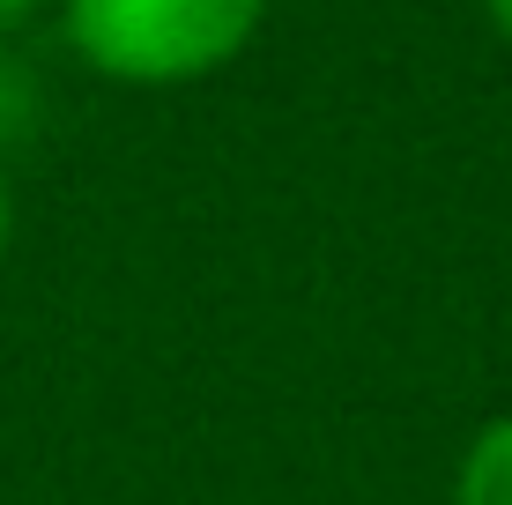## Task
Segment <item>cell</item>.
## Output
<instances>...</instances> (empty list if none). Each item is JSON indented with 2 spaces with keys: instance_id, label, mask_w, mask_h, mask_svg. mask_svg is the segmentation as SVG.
I'll use <instances>...</instances> for the list:
<instances>
[{
  "instance_id": "1",
  "label": "cell",
  "mask_w": 512,
  "mask_h": 505,
  "mask_svg": "<svg viewBox=\"0 0 512 505\" xmlns=\"http://www.w3.org/2000/svg\"><path fill=\"white\" fill-rule=\"evenodd\" d=\"M268 0H60V30L90 75L119 90H179L231 67Z\"/></svg>"
},
{
  "instance_id": "2",
  "label": "cell",
  "mask_w": 512,
  "mask_h": 505,
  "mask_svg": "<svg viewBox=\"0 0 512 505\" xmlns=\"http://www.w3.org/2000/svg\"><path fill=\"white\" fill-rule=\"evenodd\" d=\"M453 505H512V409L490 416L468 439L461 476H453Z\"/></svg>"
},
{
  "instance_id": "3",
  "label": "cell",
  "mask_w": 512,
  "mask_h": 505,
  "mask_svg": "<svg viewBox=\"0 0 512 505\" xmlns=\"http://www.w3.org/2000/svg\"><path fill=\"white\" fill-rule=\"evenodd\" d=\"M52 0H0V38H15V30H30Z\"/></svg>"
},
{
  "instance_id": "4",
  "label": "cell",
  "mask_w": 512,
  "mask_h": 505,
  "mask_svg": "<svg viewBox=\"0 0 512 505\" xmlns=\"http://www.w3.org/2000/svg\"><path fill=\"white\" fill-rule=\"evenodd\" d=\"M15 246V186H8V164H0V260Z\"/></svg>"
},
{
  "instance_id": "5",
  "label": "cell",
  "mask_w": 512,
  "mask_h": 505,
  "mask_svg": "<svg viewBox=\"0 0 512 505\" xmlns=\"http://www.w3.org/2000/svg\"><path fill=\"white\" fill-rule=\"evenodd\" d=\"M483 15H490V30L512 45V0H483Z\"/></svg>"
}]
</instances>
